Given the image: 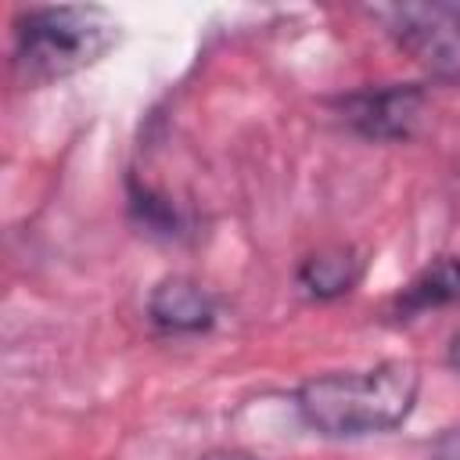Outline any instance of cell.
Listing matches in <instances>:
<instances>
[{"mask_svg":"<svg viewBox=\"0 0 460 460\" xmlns=\"http://www.w3.org/2000/svg\"><path fill=\"white\" fill-rule=\"evenodd\" d=\"M417 399L420 367L399 356L302 381L295 388V413L320 438H370L406 424Z\"/></svg>","mask_w":460,"mask_h":460,"instance_id":"obj_1","label":"cell"},{"mask_svg":"<svg viewBox=\"0 0 460 460\" xmlns=\"http://www.w3.org/2000/svg\"><path fill=\"white\" fill-rule=\"evenodd\" d=\"M119 18L97 4H50L14 14L11 68L25 86H47L93 68L119 43Z\"/></svg>","mask_w":460,"mask_h":460,"instance_id":"obj_2","label":"cell"},{"mask_svg":"<svg viewBox=\"0 0 460 460\" xmlns=\"http://www.w3.org/2000/svg\"><path fill=\"white\" fill-rule=\"evenodd\" d=\"M385 22V32L406 50L431 79L460 86V7L420 0V4H388L374 11Z\"/></svg>","mask_w":460,"mask_h":460,"instance_id":"obj_3","label":"cell"},{"mask_svg":"<svg viewBox=\"0 0 460 460\" xmlns=\"http://www.w3.org/2000/svg\"><path fill=\"white\" fill-rule=\"evenodd\" d=\"M338 119L363 140L399 144L410 140L428 111V90L420 83H388L352 90L334 101Z\"/></svg>","mask_w":460,"mask_h":460,"instance_id":"obj_4","label":"cell"},{"mask_svg":"<svg viewBox=\"0 0 460 460\" xmlns=\"http://www.w3.org/2000/svg\"><path fill=\"white\" fill-rule=\"evenodd\" d=\"M216 298L198 280L172 273L147 291V320L165 334H201L216 323Z\"/></svg>","mask_w":460,"mask_h":460,"instance_id":"obj_5","label":"cell"},{"mask_svg":"<svg viewBox=\"0 0 460 460\" xmlns=\"http://www.w3.org/2000/svg\"><path fill=\"white\" fill-rule=\"evenodd\" d=\"M363 270H367V259H363V252H356L352 244H323V248L309 252V255L298 262L295 284H298L309 298L331 302V298L349 295V291L363 280Z\"/></svg>","mask_w":460,"mask_h":460,"instance_id":"obj_6","label":"cell"},{"mask_svg":"<svg viewBox=\"0 0 460 460\" xmlns=\"http://www.w3.org/2000/svg\"><path fill=\"white\" fill-rule=\"evenodd\" d=\"M446 305H460V259L456 255H438L431 259L395 298H392V313L399 320L420 316V313H435Z\"/></svg>","mask_w":460,"mask_h":460,"instance_id":"obj_7","label":"cell"},{"mask_svg":"<svg viewBox=\"0 0 460 460\" xmlns=\"http://www.w3.org/2000/svg\"><path fill=\"white\" fill-rule=\"evenodd\" d=\"M431 460H460V428H449L431 442Z\"/></svg>","mask_w":460,"mask_h":460,"instance_id":"obj_8","label":"cell"},{"mask_svg":"<svg viewBox=\"0 0 460 460\" xmlns=\"http://www.w3.org/2000/svg\"><path fill=\"white\" fill-rule=\"evenodd\" d=\"M201 460H262V456H255L248 449H237V446H219V449H208Z\"/></svg>","mask_w":460,"mask_h":460,"instance_id":"obj_9","label":"cell"},{"mask_svg":"<svg viewBox=\"0 0 460 460\" xmlns=\"http://www.w3.org/2000/svg\"><path fill=\"white\" fill-rule=\"evenodd\" d=\"M446 359H449V367L460 374V331L449 338V349H446Z\"/></svg>","mask_w":460,"mask_h":460,"instance_id":"obj_10","label":"cell"}]
</instances>
